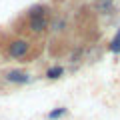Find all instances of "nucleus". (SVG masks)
Masks as SVG:
<instances>
[{"label": "nucleus", "instance_id": "f03ea898", "mask_svg": "<svg viewBox=\"0 0 120 120\" xmlns=\"http://www.w3.org/2000/svg\"><path fill=\"white\" fill-rule=\"evenodd\" d=\"M32 74L24 68H10L2 74V80L8 82V84H14V86H24V84H30L32 82Z\"/></svg>", "mask_w": 120, "mask_h": 120}, {"label": "nucleus", "instance_id": "7ed1b4c3", "mask_svg": "<svg viewBox=\"0 0 120 120\" xmlns=\"http://www.w3.org/2000/svg\"><path fill=\"white\" fill-rule=\"evenodd\" d=\"M28 30L32 34H42L50 28V16H38V18H28Z\"/></svg>", "mask_w": 120, "mask_h": 120}, {"label": "nucleus", "instance_id": "6e6552de", "mask_svg": "<svg viewBox=\"0 0 120 120\" xmlns=\"http://www.w3.org/2000/svg\"><path fill=\"white\" fill-rule=\"evenodd\" d=\"M108 50H110L114 56H118V54H120V26H118V30L114 32V36L110 38V44H108Z\"/></svg>", "mask_w": 120, "mask_h": 120}, {"label": "nucleus", "instance_id": "423d86ee", "mask_svg": "<svg viewBox=\"0 0 120 120\" xmlns=\"http://www.w3.org/2000/svg\"><path fill=\"white\" fill-rule=\"evenodd\" d=\"M94 6L98 10V14H112V10H114V0H96Z\"/></svg>", "mask_w": 120, "mask_h": 120}, {"label": "nucleus", "instance_id": "f257e3e1", "mask_svg": "<svg viewBox=\"0 0 120 120\" xmlns=\"http://www.w3.org/2000/svg\"><path fill=\"white\" fill-rule=\"evenodd\" d=\"M30 50H32V44L26 38H12L6 44V56L12 60H24L28 58Z\"/></svg>", "mask_w": 120, "mask_h": 120}, {"label": "nucleus", "instance_id": "39448f33", "mask_svg": "<svg viewBox=\"0 0 120 120\" xmlns=\"http://www.w3.org/2000/svg\"><path fill=\"white\" fill-rule=\"evenodd\" d=\"M66 74V68L62 64H52L46 68V72H44V76H46V80H60V78Z\"/></svg>", "mask_w": 120, "mask_h": 120}, {"label": "nucleus", "instance_id": "20e7f679", "mask_svg": "<svg viewBox=\"0 0 120 120\" xmlns=\"http://www.w3.org/2000/svg\"><path fill=\"white\" fill-rule=\"evenodd\" d=\"M38 16H50V6L44 2H36L34 6H30L26 10V20L28 18H38Z\"/></svg>", "mask_w": 120, "mask_h": 120}, {"label": "nucleus", "instance_id": "0eeeda50", "mask_svg": "<svg viewBox=\"0 0 120 120\" xmlns=\"http://www.w3.org/2000/svg\"><path fill=\"white\" fill-rule=\"evenodd\" d=\"M64 116H68V108L66 106H56V108H52V110L46 114V118L48 120H62Z\"/></svg>", "mask_w": 120, "mask_h": 120}, {"label": "nucleus", "instance_id": "1a4fd4ad", "mask_svg": "<svg viewBox=\"0 0 120 120\" xmlns=\"http://www.w3.org/2000/svg\"><path fill=\"white\" fill-rule=\"evenodd\" d=\"M66 24H68V22H66V18L60 16L56 22H50V28H48V30H52V32H62V30L66 28Z\"/></svg>", "mask_w": 120, "mask_h": 120}]
</instances>
